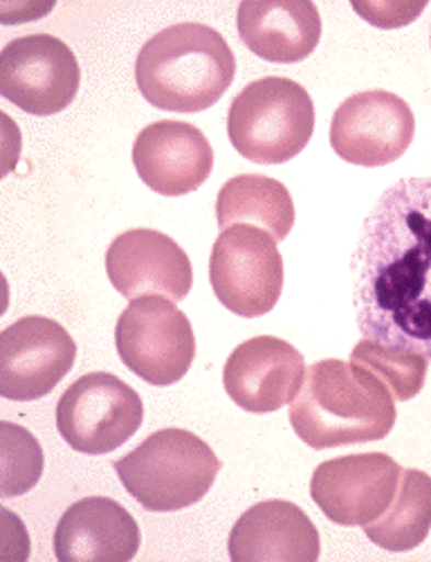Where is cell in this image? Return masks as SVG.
Returning a JSON list of instances; mask_svg holds the SVG:
<instances>
[{
	"instance_id": "6da1fadb",
	"label": "cell",
	"mask_w": 431,
	"mask_h": 562,
	"mask_svg": "<svg viewBox=\"0 0 431 562\" xmlns=\"http://www.w3.org/2000/svg\"><path fill=\"white\" fill-rule=\"evenodd\" d=\"M351 272L360 334L431 360V178H402L377 199Z\"/></svg>"
},
{
	"instance_id": "7c38bea8",
	"label": "cell",
	"mask_w": 431,
	"mask_h": 562,
	"mask_svg": "<svg viewBox=\"0 0 431 562\" xmlns=\"http://www.w3.org/2000/svg\"><path fill=\"white\" fill-rule=\"evenodd\" d=\"M413 133L416 117L402 98L387 90H366L334 111L330 147L351 165L385 167L405 156Z\"/></svg>"
},
{
	"instance_id": "5b68a950",
	"label": "cell",
	"mask_w": 431,
	"mask_h": 562,
	"mask_svg": "<svg viewBox=\"0 0 431 562\" xmlns=\"http://www.w3.org/2000/svg\"><path fill=\"white\" fill-rule=\"evenodd\" d=\"M315 131V104L308 90L285 77H263L234 98L227 115L229 143L257 165H283L297 158Z\"/></svg>"
},
{
	"instance_id": "52a82bcc",
	"label": "cell",
	"mask_w": 431,
	"mask_h": 562,
	"mask_svg": "<svg viewBox=\"0 0 431 562\" xmlns=\"http://www.w3.org/2000/svg\"><path fill=\"white\" fill-rule=\"evenodd\" d=\"M139 394L113 373L92 371L75 381L57 405V430L81 454H109L141 426Z\"/></svg>"
},
{
	"instance_id": "9c48e42d",
	"label": "cell",
	"mask_w": 431,
	"mask_h": 562,
	"mask_svg": "<svg viewBox=\"0 0 431 562\" xmlns=\"http://www.w3.org/2000/svg\"><path fill=\"white\" fill-rule=\"evenodd\" d=\"M79 83L75 53L53 34L14 38L0 53V95L30 115L47 117L66 111Z\"/></svg>"
},
{
	"instance_id": "e0dca14e",
	"label": "cell",
	"mask_w": 431,
	"mask_h": 562,
	"mask_svg": "<svg viewBox=\"0 0 431 562\" xmlns=\"http://www.w3.org/2000/svg\"><path fill=\"white\" fill-rule=\"evenodd\" d=\"M139 542L135 518L111 497L75 502L55 529L59 562H126L135 558Z\"/></svg>"
},
{
	"instance_id": "277c9868",
	"label": "cell",
	"mask_w": 431,
	"mask_h": 562,
	"mask_svg": "<svg viewBox=\"0 0 431 562\" xmlns=\"http://www.w3.org/2000/svg\"><path fill=\"white\" fill-rule=\"evenodd\" d=\"M128 495L147 510L171 513L199 504L220 473V459L196 435L167 428L113 463Z\"/></svg>"
},
{
	"instance_id": "7402d4cb",
	"label": "cell",
	"mask_w": 431,
	"mask_h": 562,
	"mask_svg": "<svg viewBox=\"0 0 431 562\" xmlns=\"http://www.w3.org/2000/svg\"><path fill=\"white\" fill-rule=\"evenodd\" d=\"M3 488L5 499L32 491L43 473V450L38 441L21 426L3 420Z\"/></svg>"
},
{
	"instance_id": "603a6c76",
	"label": "cell",
	"mask_w": 431,
	"mask_h": 562,
	"mask_svg": "<svg viewBox=\"0 0 431 562\" xmlns=\"http://www.w3.org/2000/svg\"><path fill=\"white\" fill-rule=\"evenodd\" d=\"M353 10L364 16L371 25L377 27H402L409 25L411 21H416L420 16V12L424 10V3L420 5H400V3H389V5H366V3H353Z\"/></svg>"
},
{
	"instance_id": "44dd1931",
	"label": "cell",
	"mask_w": 431,
	"mask_h": 562,
	"mask_svg": "<svg viewBox=\"0 0 431 562\" xmlns=\"http://www.w3.org/2000/svg\"><path fill=\"white\" fill-rule=\"evenodd\" d=\"M351 362L371 369L392 390L396 401H411L420 394L429 364L420 353L398 351L366 338L351 351Z\"/></svg>"
},
{
	"instance_id": "d6986e66",
	"label": "cell",
	"mask_w": 431,
	"mask_h": 562,
	"mask_svg": "<svg viewBox=\"0 0 431 562\" xmlns=\"http://www.w3.org/2000/svg\"><path fill=\"white\" fill-rule=\"evenodd\" d=\"M220 229L231 225H261L279 244L295 225V203L287 187L274 178L243 173L227 180L216 201Z\"/></svg>"
},
{
	"instance_id": "ffe728a7",
	"label": "cell",
	"mask_w": 431,
	"mask_h": 562,
	"mask_svg": "<svg viewBox=\"0 0 431 562\" xmlns=\"http://www.w3.org/2000/svg\"><path fill=\"white\" fill-rule=\"evenodd\" d=\"M431 531V477L416 468L402 471L392 506L364 527L366 538L387 551H411Z\"/></svg>"
},
{
	"instance_id": "4fadbf2b",
	"label": "cell",
	"mask_w": 431,
	"mask_h": 562,
	"mask_svg": "<svg viewBox=\"0 0 431 562\" xmlns=\"http://www.w3.org/2000/svg\"><path fill=\"white\" fill-rule=\"evenodd\" d=\"M106 272L126 300L160 295L180 302L194 286L186 252L158 229H128L109 246Z\"/></svg>"
},
{
	"instance_id": "5bb4252c",
	"label": "cell",
	"mask_w": 431,
	"mask_h": 562,
	"mask_svg": "<svg viewBox=\"0 0 431 562\" xmlns=\"http://www.w3.org/2000/svg\"><path fill=\"white\" fill-rule=\"evenodd\" d=\"M304 379V356L291 342L274 336H259L238 345L223 369L227 396L252 414H270L293 403Z\"/></svg>"
},
{
	"instance_id": "30bf717a",
	"label": "cell",
	"mask_w": 431,
	"mask_h": 562,
	"mask_svg": "<svg viewBox=\"0 0 431 562\" xmlns=\"http://www.w3.org/2000/svg\"><path fill=\"white\" fill-rule=\"evenodd\" d=\"M77 345L50 317L27 315L0 334V396L30 403L50 394L72 369Z\"/></svg>"
},
{
	"instance_id": "ac0fdd59",
	"label": "cell",
	"mask_w": 431,
	"mask_h": 562,
	"mask_svg": "<svg viewBox=\"0 0 431 562\" xmlns=\"http://www.w3.org/2000/svg\"><path fill=\"white\" fill-rule=\"evenodd\" d=\"M236 23L246 48L272 64L304 61L321 38V16L310 0H243Z\"/></svg>"
},
{
	"instance_id": "3957f363",
	"label": "cell",
	"mask_w": 431,
	"mask_h": 562,
	"mask_svg": "<svg viewBox=\"0 0 431 562\" xmlns=\"http://www.w3.org/2000/svg\"><path fill=\"white\" fill-rule=\"evenodd\" d=\"M236 75L234 53L209 25L178 23L141 45L135 61L137 88L151 106L171 113L212 109Z\"/></svg>"
},
{
	"instance_id": "8fae6325",
	"label": "cell",
	"mask_w": 431,
	"mask_h": 562,
	"mask_svg": "<svg viewBox=\"0 0 431 562\" xmlns=\"http://www.w3.org/2000/svg\"><path fill=\"white\" fill-rule=\"evenodd\" d=\"M400 477L402 468L389 454H349L315 468L310 495L330 522L366 527L392 506Z\"/></svg>"
},
{
	"instance_id": "2e32d148",
	"label": "cell",
	"mask_w": 431,
	"mask_h": 562,
	"mask_svg": "<svg viewBox=\"0 0 431 562\" xmlns=\"http://www.w3.org/2000/svg\"><path fill=\"white\" fill-rule=\"evenodd\" d=\"M319 551V531L313 520L285 499L254 504L229 533L234 562H315Z\"/></svg>"
},
{
	"instance_id": "8992f818",
	"label": "cell",
	"mask_w": 431,
	"mask_h": 562,
	"mask_svg": "<svg viewBox=\"0 0 431 562\" xmlns=\"http://www.w3.org/2000/svg\"><path fill=\"white\" fill-rule=\"evenodd\" d=\"M122 362L144 383H180L196 358V336L189 317L160 295L133 300L115 326Z\"/></svg>"
},
{
	"instance_id": "7a4b0ae2",
	"label": "cell",
	"mask_w": 431,
	"mask_h": 562,
	"mask_svg": "<svg viewBox=\"0 0 431 562\" xmlns=\"http://www.w3.org/2000/svg\"><path fill=\"white\" fill-rule=\"evenodd\" d=\"M291 424L313 450L379 441L396 426V398L371 369L328 358L308 367Z\"/></svg>"
},
{
	"instance_id": "ba28073f",
	"label": "cell",
	"mask_w": 431,
	"mask_h": 562,
	"mask_svg": "<svg viewBox=\"0 0 431 562\" xmlns=\"http://www.w3.org/2000/svg\"><path fill=\"white\" fill-rule=\"evenodd\" d=\"M209 281L218 302L238 317L270 313L283 291L276 241L254 225H231L212 248Z\"/></svg>"
},
{
	"instance_id": "9a60e30c",
	"label": "cell",
	"mask_w": 431,
	"mask_h": 562,
	"mask_svg": "<svg viewBox=\"0 0 431 562\" xmlns=\"http://www.w3.org/2000/svg\"><path fill=\"white\" fill-rule=\"evenodd\" d=\"M133 165L149 190L162 196H184L196 192L209 178L214 149L201 128L162 120L135 137Z\"/></svg>"
}]
</instances>
